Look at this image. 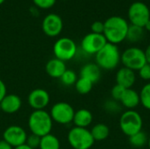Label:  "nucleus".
<instances>
[{
	"instance_id": "6ab92c4d",
	"label": "nucleus",
	"mask_w": 150,
	"mask_h": 149,
	"mask_svg": "<svg viewBox=\"0 0 150 149\" xmlns=\"http://www.w3.org/2000/svg\"><path fill=\"white\" fill-rule=\"evenodd\" d=\"M93 120V115L91 111L87 109H79L78 111L75 112L73 123L75 126L87 128Z\"/></svg>"
},
{
	"instance_id": "2f4dec72",
	"label": "nucleus",
	"mask_w": 150,
	"mask_h": 149,
	"mask_svg": "<svg viewBox=\"0 0 150 149\" xmlns=\"http://www.w3.org/2000/svg\"><path fill=\"white\" fill-rule=\"evenodd\" d=\"M91 32L98 33V34H103L104 33V29H105V25L104 22L102 21H95L91 24Z\"/></svg>"
},
{
	"instance_id": "5701e85b",
	"label": "nucleus",
	"mask_w": 150,
	"mask_h": 149,
	"mask_svg": "<svg viewBox=\"0 0 150 149\" xmlns=\"http://www.w3.org/2000/svg\"><path fill=\"white\" fill-rule=\"evenodd\" d=\"M148 141H149V138L147 134L142 131L129 137V143L134 148H141L148 145Z\"/></svg>"
},
{
	"instance_id": "ddd939ff",
	"label": "nucleus",
	"mask_w": 150,
	"mask_h": 149,
	"mask_svg": "<svg viewBox=\"0 0 150 149\" xmlns=\"http://www.w3.org/2000/svg\"><path fill=\"white\" fill-rule=\"evenodd\" d=\"M27 101L33 111L45 110V108L49 105L50 96L44 89H34L29 93Z\"/></svg>"
},
{
	"instance_id": "4c0bfd02",
	"label": "nucleus",
	"mask_w": 150,
	"mask_h": 149,
	"mask_svg": "<svg viewBox=\"0 0 150 149\" xmlns=\"http://www.w3.org/2000/svg\"><path fill=\"white\" fill-rule=\"evenodd\" d=\"M148 146H149V148L150 149V137L149 138V141H148Z\"/></svg>"
},
{
	"instance_id": "a211bd4d",
	"label": "nucleus",
	"mask_w": 150,
	"mask_h": 149,
	"mask_svg": "<svg viewBox=\"0 0 150 149\" xmlns=\"http://www.w3.org/2000/svg\"><path fill=\"white\" fill-rule=\"evenodd\" d=\"M80 77L85 78L92 83H96L101 77V68L96 63H87L82 67L80 70Z\"/></svg>"
},
{
	"instance_id": "f03ea898",
	"label": "nucleus",
	"mask_w": 150,
	"mask_h": 149,
	"mask_svg": "<svg viewBox=\"0 0 150 149\" xmlns=\"http://www.w3.org/2000/svg\"><path fill=\"white\" fill-rule=\"evenodd\" d=\"M121 54L117 45L107 42L95 54L96 64L104 70H113L120 63Z\"/></svg>"
},
{
	"instance_id": "20e7f679",
	"label": "nucleus",
	"mask_w": 150,
	"mask_h": 149,
	"mask_svg": "<svg viewBox=\"0 0 150 149\" xmlns=\"http://www.w3.org/2000/svg\"><path fill=\"white\" fill-rule=\"evenodd\" d=\"M143 119L135 110H127L120 118V128L128 138L142 131Z\"/></svg>"
},
{
	"instance_id": "4be33fe9",
	"label": "nucleus",
	"mask_w": 150,
	"mask_h": 149,
	"mask_svg": "<svg viewBox=\"0 0 150 149\" xmlns=\"http://www.w3.org/2000/svg\"><path fill=\"white\" fill-rule=\"evenodd\" d=\"M144 35H145V30L143 27L129 25L126 40H127L132 43H136L141 41L144 38Z\"/></svg>"
},
{
	"instance_id": "412c9836",
	"label": "nucleus",
	"mask_w": 150,
	"mask_h": 149,
	"mask_svg": "<svg viewBox=\"0 0 150 149\" xmlns=\"http://www.w3.org/2000/svg\"><path fill=\"white\" fill-rule=\"evenodd\" d=\"M60 141L55 135L49 133L40 138V149H60Z\"/></svg>"
},
{
	"instance_id": "f257e3e1",
	"label": "nucleus",
	"mask_w": 150,
	"mask_h": 149,
	"mask_svg": "<svg viewBox=\"0 0 150 149\" xmlns=\"http://www.w3.org/2000/svg\"><path fill=\"white\" fill-rule=\"evenodd\" d=\"M104 36L107 42L118 45L127 39L129 23L120 16H112L105 22Z\"/></svg>"
},
{
	"instance_id": "9d476101",
	"label": "nucleus",
	"mask_w": 150,
	"mask_h": 149,
	"mask_svg": "<svg viewBox=\"0 0 150 149\" xmlns=\"http://www.w3.org/2000/svg\"><path fill=\"white\" fill-rule=\"evenodd\" d=\"M107 43L104 34L90 32L81 41V48L87 54H96Z\"/></svg>"
},
{
	"instance_id": "423d86ee",
	"label": "nucleus",
	"mask_w": 150,
	"mask_h": 149,
	"mask_svg": "<svg viewBox=\"0 0 150 149\" xmlns=\"http://www.w3.org/2000/svg\"><path fill=\"white\" fill-rule=\"evenodd\" d=\"M120 62L123 64V67L130 68L134 72L138 71L147 63L144 50L137 47L127 48L121 54Z\"/></svg>"
},
{
	"instance_id": "0eeeda50",
	"label": "nucleus",
	"mask_w": 150,
	"mask_h": 149,
	"mask_svg": "<svg viewBox=\"0 0 150 149\" xmlns=\"http://www.w3.org/2000/svg\"><path fill=\"white\" fill-rule=\"evenodd\" d=\"M53 52L54 57L62 61H68L72 60L77 52V47L76 42L68 37H62L58 39L53 47Z\"/></svg>"
},
{
	"instance_id": "a878e982",
	"label": "nucleus",
	"mask_w": 150,
	"mask_h": 149,
	"mask_svg": "<svg viewBox=\"0 0 150 149\" xmlns=\"http://www.w3.org/2000/svg\"><path fill=\"white\" fill-rule=\"evenodd\" d=\"M62 84L66 86L75 85L76 82L77 81V75L72 69H66V71L62 74V76L59 78Z\"/></svg>"
},
{
	"instance_id": "f3484780",
	"label": "nucleus",
	"mask_w": 150,
	"mask_h": 149,
	"mask_svg": "<svg viewBox=\"0 0 150 149\" xmlns=\"http://www.w3.org/2000/svg\"><path fill=\"white\" fill-rule=\"evenodd\" d=\"M45 69L47 74L52 78H60L66 71L67 67L64 61L54 57L47 62Z\"/></svg>"
},
{
	"instance_id": "7c9ffc66",
	"label": "nucleus",
	"mask_w": 150,
	"mask_h": 149,
	"mask_svg": "<svg viewBox=\"0 0 150 149\" xmlns=\"http://www.w3.org/2000/svg\"><path fill=\"white\" fill-rule=\"evenodd\" d=\"M139 76L144 81H150V64L146 63L139 70Z\"/></svg>"
},
{
	"instance_id": "bb28decb",
	"label": "nucleus",
	"mask_w": 150,
	"mask_h": 149,
	"mask_svg": "<svg viewBox=\"0 0 150 149\" xmlns=\"http://www.w3.org/2000/svg\"><path fill=\"white\" fill-rule=\"evenodd\" d=\"M104 108L105 110L111 114H115V113H119L121 112L122 109V105L120 102L115 101L113 99L111 100H107L105 105H104Z\"/></svg>"
},
{
	"instance_id": "c85d7f7f",
	"label": "nucleus",
	"mask_w": 150,
	"mask_h": 149,
	"mask_svg": "<svg viewBox=\"0 0 150 149\" xmlns=\"http://www.w3.org/2000/svg\"><path fill=\"white\" fill-rule=\"evenodd\" d=\"M33 3L37 8L47 10L52 8L55 4L56 0H33Z\"/></svg>"
},
{
	"instance_id": "c9c22d12",
	"label": "nucleus",
	"mask_w": 150,
	"mask_h": 149,
	"mask_svg": "<svg viewBox=\"0 0 150 149\" xmlns=\"http://www.w3.org/2000/svg\"><path fill=\"white\" fill-rule=\"evenodd\" d=\"M14 149H33L31 148L29 146H27L26 144H23V145H21V146H18V147H17V148H14Z\"/></svg>"
},
{
	"instance_id": "f704fd0d",
	"label": "nucleus",
	"mask_w": 150,
	"mask_h": 149,
	"mask_svg": "<svg viewBox=\"0 0 150 149\" xmlns=\"http://www.w3.org/2000/svg\"><path fill=\"white\" fill-rule=\"evenodd\" d=\"M144 53H145V56H146V61H147V63L150 64V44L147 47V48L144 50Z\"/></svg>"
},
{
	"instance_id": "cd10ccee",
	"label": "nucleus",
	"mask_w": 150,
	"mask_h": 149,
	"mask_svg": "<svg viewBox=\"0 0 150 149\" xmlns=\"http://www.w3.org/2000/svg\"><path fill=\"white\" fill-rule=\"evenodd\" d=\"M126 90H127V89L123 88L122 86H120V85H119V84H115V85L112 87V90H111L112 99L120 102Z\"/></svg>"
},
{
	"instance_id": "72a5a7b5",
	"label": "nucleus",
	"mask_w": 150,
	"mask_h": 149,
	"mask_svg": "<svg viewBox=\"0 0 150 149\" xmlns=\"http://www.w3.org/2000/svg\"><path fill=\"white\" fill-rule=\"evenodd\" d=\"M0 149H14L4 140H0Z\"/></svg>"
},
{
	"instance_id": "c756f323",
	"label": "nucleus",
	"mask_w": 150,
	"mask_h": 149,
	"mask_svg": "<svg viewBox=\"0 0 150 149\" xmlns=\"http://www.w3.org/2000/svg\"><path fill=\"white\" fill-rule=\"evenodd\" d=\"M40 138H41V137H40V136H38V135H35V134L31 133L29 136H27L25 144H26L27 146H29L31 148H39L40 143Z\"/></svg>"
},
{
	"instance_id": "6e6552de",
	"label": "nucleus",
	"mask_w": 150,
	"mask_h": 149,
	"mask_svg": "<svg viewBox=\"0 0 150 149\" xmlns=\"http://www.w3.org/2000/svg\"><path fill=\"white\" fill-rule=\"evenodd\" d=\"M127 16L130 25L144 28L146 23L150 19V10L145 3L135 1L129 6Z\"/></svg>"
},
{
	"instance_id": "58836bf2",
	"label": "nucleus",
	"mask_w": 150,
	"mask_h": 149,
	"mask_svg": "<svg viewBox=\"0 0 150 149\" xmlns=\"http://www.w3.org/2000/svg\"><path fill=\"white\" fill-rule=\"evenodd\" d=\"M4 2H5V0H0V5H1V4H3Z\"/></svg>"
},
{
	"instance_id": "393cba45",
	"label": "nucleus",
	"mask_w": 150,
	"mask_h": 149,
	"mask_svg": "<svg viewBox=\"0 0 150 149\" xmlns=\"http://www.w3.org/2000/svg\"><path fill=\"white\" fill-rule=\"evenodd\" d=\"M140 99L142 105L150 111V82L142 88L140 91Z\"/></svg>"
},
{
	"instance_id": "9b49d317",
	"label": "nucleus",
	"mask_w": 150,
	"mask_h": 149,
	"mask_svg": "<svg viewBox=\"0 0 150 149\" xmlns=\"http://www.w3.org/2000/svg\"><path fill=\"white\" fill-rule=\"evenodd\" d=\"M41 28L43 32L48 37H56L58 36L63 29V21L62 18L55 13H49L44 17Z\"/></svg>"
},
{
	"instance_id": "ea45409f",
	"label": "nucleus",
	"mask_w": 150,
	"mask_h": 149,
	"mask_svg": "<svg viewBox=\"0 0 150 149\" xmlns=\"http://www.w3.org/2000/svg\"><path fill=\"white\" fill-rule=\"evenodd\" d=\"M137 1H141V0H137Z\"/></svg>"
},
{
	"instance_id": "f8f14e48",
	"label": "nucleus",
	"mask_w": 150,
	"mask_h": 149,
	"mask_svg": "<svg viewBox=\"0 0 150 149\" xmlns=\"http://www.w3.org/2000/svg\"><path fill=\"white\" fill-rule=\"evenodd\" d=\"M27 133L25 130L19 126H10L3 133V140L8 142L13 148L23 144H25L27 139Z\"/></svg>"
},
{
	"instance_id": "aec40b11",
	"label": "nucleus",
	"mask_w": 150,
	"mask_h": 149,
	"mask_svg": "<svg viewBox=\"0 0 150 149\" xmlns=\"http://www.w3.org/2000/svg\"><path fill=\"white\" fill-rule=\"evenodd\" d=\"M91 133L95 141H103L109 137L110 129L107 125L104 123H98L91 128Z\"/></svg>"
},
{
	"instance_id": "39448f33",
	"label": "nucleus",
	"mask_w": 150,
	"mask_h": 149,
	"mask_svg": "<svg viewBox=\"0 0 150 149\" xmlns=\"http://www.w3.org/2000/svg\"><path fill=\"white\" fill-rule=\"evenodd\" d=\"M67 139L73 149H91L95 143L90 130L77 126L69 130Z\"/></svg>"
},
{
	"instance_id": "2eb2a0df",
	"label": "nucleus",
	"mask_w": 150,
	"mask_h": 149,
	"mask_svg": "<svg viewBox=\"0 0 150 149\" xmlns=\"http://www.w3.org/2000/svg\"><path fill=\"white\" fill-rule=\"evenodd\" d=\"M21 106V98L15 94H6L0 102V109L7 114H13L18 112Z\"/></svg>"
},
{
	"instance_id": "4468645a",
	"label": "nucleus",
	"mask_w": 150,
	"mask_h": 149,
	"mask_svg": "<svg viewBox=\"0 0 150 149\" xmlns=\"http://www.w3.org/2000/svg\"><path fill=\"white\" fill-rule=\"evenodd\" d=\"M115 80L116 84H119L125 89H131L136 82V74L134 70L122 67L117 71Z\"/></svg>"
},
{
	"instance_id": "473e14b6",
	"label": "nucleus",
	"mask_w": 150,
	"mask_h": 149,
	"mask_svg": "<svg viewBox=\"0 0 150 149\" xmlns=\"http://www.w3.org/2000/svg\"><path fill=\"white\" fill-rule=\"evenodd\" d=\"M7 94V88L5 83L0 79V102L2 101V99L6 96Z\"/></svg>"
},
{
	"instance_id": "b1692460",
	"label": "nucleus",
	"mask_w": 150,
	"mask_h": 149,
	"mask_svg": "<svg viewBox=\"0 0 150 149\" xmlns=\"http://www.w3.org/2000/svg\"><path fill=\"white\" fill-rule=\"evenodd\" d=\"M93 84L94 83H92L91 81H89L85 78H83V77H79L75 83V88H76V90L79 94L86 95L91 91V90L93 88Z\"/></svg>"
},
{
	"instance_id": "e433bc0d",
	"label": "nucleus",
	"mask_w": 150,
	"mask_h": 149,
	"mask_svg": "<svg viewBox=\"0 0 150 149\" xmlns=\"http://www.w3.org/2000/svg\"><path fill=\"white\" fill-rule=\"evenodd\" d=\"M144 30L145 31H148V32H150V19L146 23V25L144 26Z\"/></svg>"
},
{
	"instance_id": "a19ab883",
	"label": "nucleus",
	"mask_w": 150,
	"mask_h": 149,
	"mask_svg": "<svg viewBox=\"0 0 150 149\" xmlns=\"http://www.w3.org/2000/svg\"><path fill=\"white\" fill-rule=\"evenodd\" d=\"M64 1H66V0H64Z\"/></svg>"
},
{
	"instance_id": "dca6fc26",
	"label": "nucleus",
	"mask_w": 150,
	"mask_h": 149,
	"mask_svg": "<svg viewBox=\"0 0 150 149\" xmlns=\"http://www.w3.org/2000/svg\"><path fill=\"white\" fill-rule=\"evenodd\" d=\"M121 105L127 110H134L141 104L140 93L133 88L127 89L120 101Z\"/></svg>"
},
{
	"instance_id": "7ed1b4c3",
	"label": "nucleus",
	"mask_w": 150,
	"mask_h": 149,
	"mask_svg": "<svg viewBox=\"0 0 150 149\" xmlns=\"http://www.w3.org/2000/svg\"><path fill=\"white\" fill-rule=\"evenodd\" d=\"M28 127L33 134L43 137L51 133L53 127L52 118L45 110L33 111L28 118Z\"/></svg>"
},
{
	"instance_id": "1a4fd4ad",
	"label": "nucleus",
	"mask_w": 150,
	"mask_h": 149,
	"mask_svg": "<svg viewBox=\"0 0 150 149\" xmlns=\"http://www.w3.org/2000/svg\"><path fill=\"white\" fill-rule=\"evenodd\" d=\"M75 110L71 105L66 102H58L54 104L50 110V116L53 122L60 125H68L73 122Z\"/></svg>"
}]
</instances>
